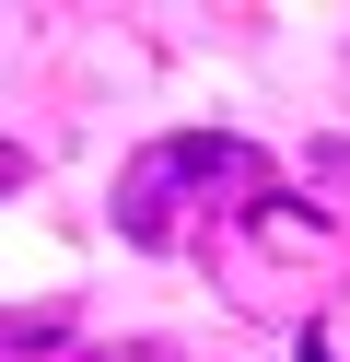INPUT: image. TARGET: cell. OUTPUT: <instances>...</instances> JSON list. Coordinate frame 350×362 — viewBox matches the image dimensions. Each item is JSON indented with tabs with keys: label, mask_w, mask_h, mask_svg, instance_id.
Wrapping results in <instances>:
<instances>
[{
	"label": "cell",
	"mask_w": 350,
	"mask_h": 362,
	"mask_svg": "<svg viewBox=\"0 0 350 362\" xmlns=\"http://www.w3.org/2000/svg\"><path fill=\"white\" fill-rule=\"evenodd\" d=\"M257 199H280L257 141H233V129H175V141H140L129 152V175H117V234L163 257V245H187L199 211H210V234H222V222L257 211Z\"/></svg>",
	"instance_id": "cell-1"
},
{
	"label": "cell",
	"mask_w": 350,
	"mask_h": 362,
	"mask_svg": "<svg viewBox=\"0 0 350 362\" xmlns=\"http://www.w3.org/2000/svg\"><path fill=\"white\" fill-rule=\"evenodd\" d=\"M327 257V211H292V199H257L210 234V281L245 292L257 315H303V281Z\"/></svg>",
	"instance_id": "cell-2"
},
{
	"label": "cell",
	"mask_w": 350,
	"mask_h": 362,
	"mask_svg": "<svg viewBox=\"0 0 350 362\" xmlns=\"http://www.w3.org/2000/svg\"><path fill=\"white\" fill-rule=\"evenodd\" d=\"M303 199H315L327 222H350V141H315V152H303Z\"/></svg>",
	"instance_id": "cell-3"
},
{
	"label": "cell",
	"mask_w": 350,
	"mask_h": 362,
	"mask_svg": "<svg viewBox=\"0 0 350 362\" xmlns=\"http://www.w3.org/2000/svg\"><path fill=\"white\" fill-rule=\"evenodd\" d=\"M70 339V304H12V362H47Z\"/></svg>",
	"instance_id": "cell-4"
},
{
	"label": "cell",
	"mask_w": 350,
	"mask_h": 362,
	"mask_svg": "<svg viewBox=\"0 0 350 362\" xmlns=\"http://www.w3.org/2000/svg\"><path fill=\"white\" fill-rule=\"evenodd\" d=\"M82 362H175L163 339H129V351H82Z\"/></svg>",
	"instance_id": "cell-5"
}]
</instances>
